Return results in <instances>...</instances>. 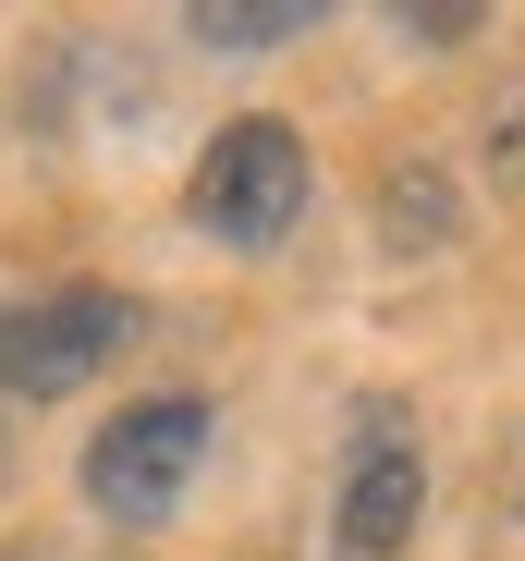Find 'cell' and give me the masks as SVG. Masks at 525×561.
Masks as SVG:
<instances>
[{
  "mask_svg": "<svg viewBox=\"0 0 525 561\" xmlns=\"http://www.w3.org/2000/svg\"><path fill=\"white\" fill-rule=\"evenodd\" d=\"M196 451H208V403H184V391L123 403L99 439H85V501H99L111 525H159L171 501H184Z\"/></svg>",
  "mask_w": 525,
  "mask_h": 561,
  "instance_id": "6da1fadb",
  "label": "cell"
},
{
  "mask_svg": "<svg viewBox=\"0 0 525 561\" xmlns=\"http://www.w3.org/2000/svg\"><path fill=\"white\" fill-rule=\"evenodd\" d=\"M123 342H135V306L111 294V280H61V294H37V306L0 318V379H13L25 403H61V391L99 379Z\"/></svg>",
  "mask_w": 525,
  "mask_h": 561,
  "instance_id": "7a4b0ae2",
  "label": "cell"
},
{
  "mask_svg": "<svg viewBox=\"0 0 525 561\" xmlns=\"http://www.w3.org/2000/svg\"><path fill=\"white\" fill-rule=\"evenodd\" d=\"M196 220L220 244H282L306 220V135L294 123H220L196 159Z\"/></svg>",
  "mask_w": 525,
  "mask_h": 561,
  "instance_id": "3957f363",
  "label": "cell"
},
{
  "mask_svg": "<svg viewBox=\"0 0 525 561\" xmlns=\"http://www.w3.org/2000/svg\"><path fill=\"white\" fill-rule=\"evenodd\" d=\"M403 537H415V451H403V415H367V451L342 477V549L391 561Z\"/></svg>",
  "mask_w": 525,
  "mask_h": 561,
  "instance_id": "277c9868",
  "label": "cell"
},
{
  "mask_svg": "<svg viewBox=\"0 0 525 561\" xmlns=\"http://www.w3.org/2000/svg\"><path fill=\"white\" fill-rule=\"evenodd\" d=\"M208 49H270V37H294L306 25V0H196V13H184Z\"/></svg>",
  "mask_w": 525,
  "mask_h": 561,
  "instance_id": "5b68a950",
  "label": "cell"
}]
</instances>
